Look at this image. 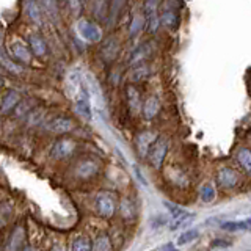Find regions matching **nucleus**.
<instances>
[{
	"mask_svg": "<svg viewBox=\"0 0 251 251\" xmlns=\"http://www.w3.org/2000/svg\"><path fill=\"white\" fill-rule=\"evenodd\" d=\"M180 8H182V2H180V0H165L163 2L160 11H159V16H160V22L167 28H170V30L179 28Z\"/></svg>",
	"mask_w": 251,
	"mask_h": 251,
	"instance_id": "nucleus-1",
	"label": "nucleus"
},
{
	"mask_svg": "<svg viewBox=\"0 0 251 251\" xmlns=\"http://www.w3.org/2000/svg\"><path fill=\"white\" fill-rule=\"evenodd\" d=\"M75 31L80 39L85 43H99L102 39V30L99 25H96L91 21L80 19L75 24Z\"/></svg>",
	"mask_w": 251,
	"mask_h": 251,
	"instance_id": "nucleus-2",
	"label": "nucleus"
},
{
	"mask_svg": "<svg viewBox=\"0 0 251 251\" xmlns=\"http://www.w3.org/2000/svg\"><path fill=\"white\" fill-rule=\"evenodd\" d=\"M168 140L165 137H157V140L152 143L151 149L148 152V160L151 163V167H154L155 170H160L165 157H167L168 152Z\"/></svg>",
	"mask_w": 251,
	"mask_h": 251,
	"instance_id": "nucleus-3",
	"label": "nucleus"
},
{
	"mask_svg": "<svg viewBox=\"0 0 251 251\" xmlns=\"http://www.w3.org/2000/svg\"><path fill=\"white\" fill-rule=\"evenodd\" d=\"M96 210L100 217L110 218L115 215L116 212V200L112 193L102 192L96 196Z\"/></svg>",
	"mask_w": 251,
	"mask_h": 251,
	"instance_id": "nucleus-4",
	"label": "nucleus"
},
{
	"mask_svg": "<svg viewBox=\"0 0 251 251\" xmlns=\"http://www.w3.org/2000/svg\"><path fill=\"white\" fill-rule=\"evenodd\" d=\"M239 180H240L239 175L229 167H225L217 173V184L222 188H226V190H231V188L237 187Z\"/></svg>",
	"mask_w": 251,
	"mask_h": 251,
	"instance_id": "nucleus-5",
	"label": "nucleus"
},
{
	"mask_svg": "<svg viewBox=\"0 0 251 251\" xmlns=\"http://www.w3.org/2000/svg\"><path fill=\"white\" fill-rule=\"evenodd\" d=\"M155 140H157L155 132H152V130L140 132L137 135V140H135V146H137L138 155L140 157H148L149 149H151V146H152V143Z\"/></svg>",
	"mask_w": 251,
	"mask_h": 251,
	"instance_id": "nucleus-6",
	"label": "nucleus"
},
{
	"mask_svg": "<svg viewBox=\"0 0 251 251\" xmlns=\"http://www.w3.org/2000/svg\"><path fill=\"white\" fill-rule=\"evenodd\" d=\"M75 151V143L73 140L69 138H63V140H58L57 143L52 146V151H50V155L53 159H68V157Z\"/></svg>",
	"mask_w": 251,
	"mask_h": 251,
	"instance_id": "nucleus-7",
	"label": "nucleus"
},
{
	"mask_svg": "<svg viewBox=\"0 0 251 251\" xmlns=\"http://www.w3.org/2000/svg\"><path fill=\"white\" fill-rule=\"evenodd\" d=\"M49 132L52 133H58V135H63V133H68L74 129V123L73 120H69V118L66 116H57V118H53V120L47 124V127H46Z\"/></svg>",
	"mask_w": 251,
	"mask_h": 251,
	"instance_id": "nucleus-8",
	"label": "nucleus"
},
{
	"mask_svg": "<svg viewBox=\"0 0 251 251\" xmlns=\"http://www.w3.org/2000/svg\"><path fill=\"white\" fill-rule=\"evenodd\" d=\"M24 11L35 25H43V10L38 0H24Z\"/></svg>",
	"mask_w": 251,
	"mask_h": 251,
	"instance_id": "nucleus-9",
	"label": "nucleus"
},
{
	"mask_svg": "<svg viewBox=\"0 0 251 251\" xmlns=\"http://www.w3.org/2000/svg\"><path fill=\"white\" fill-rule=\"evenodd\" d=\"M126 94H127V104L129 108L133 115H138L143 112V104H141V96H140V91L135 88L133 85H129L126 88Z\"/></svg>",
	"mask_w": 251,
	"mask_h": 251,
	"instance_id": "nucleus-10",
	"label": "nucleus"
},
{
	"mask_svg": "<svg viewBox=\"0 0 251 251\" xmlns=\"http://www.w3.org/2000/svg\"><path fill=\"white\" fill-rule=\"evenodd\" d=\"M0 65H2L5 69H8L10 73H14V74H22L24 73V68L18 63H14L13 60L8 58V55L3 49V33L2 30H0Z\"/></svg>",
	"mask_w": 251,
	"mask_h": 251,
	"instance_id": "nucleus-11",
	"label": "nucleus"
},
{
	"mask_svg": "<svg viewBox=\"0 0 251 251\" xmlns=\"http://www.w3.org/2000/svg\"><path fill=\"white\" fill-rule=\"evenodd\" d=\"M98 171H99V165L94 162V160H90V159L82 160L80 163L77 165V170H75L77 176L82 177V179L93 177Z\"/></svg>",
	"mask_w": 251,
	"mask_h": 251,
	"instance_id": "nucleus-12",
	"label": "nucleus"
},
{
	"mask_svg": "<svg viewBox=\"0 0 251 251\" xmlns=\"http://www.w3.org/2000/svg\"><path fill=\"white\" fill-rule=\"evenodd\" d=\"M160 110V100L157 96H149L145 102H143V116L146 120H154V118L159 115Z\"/></svg>",
	"mask_w": 251,
	"mask_h": 251,
	"instance_id": "nucleus-13",
	"label": "nucleus"
},
{
	"mask_svg": "<svg viewBox=\"0 0 251 251\" xmlns=\"http://www.w3.org/2000/svg\"><path fill=\"white\" fill-rule=\"evenodd\" d=\"M28 46L36 57H44V55L47 53V44L38 33H31L28 36Z\"/></svg>",
	"mask_w": 251,
	"mask_h": 251,
	"instance_id": "nucleus-14",
	"label": "nucleus"
},
{
	"mask_svg": "<svg viewBox=\"0 0 251 251\" xmlns=\"http://www.w3.org/2000/svg\"><path fill=\"white\" fill-rule=\"evenodd\" d=\"M39 5H41L43 13L47 14V18L53 22H58L60 19V11H58V5L57 0H38Z\"/></svg>",
	"mask_w": 251,
	"mask_h": 251,
	"instance_id": "nucleus-15",
	"label": "nucleus"
},
{
	"mask_svg": "<svg viewBox=\"0 0 251 251\" xmlns=\"http://www.w3.org/2000/svg\"><path fill=\"white\" fill-rule=\"evenodd\" d=\"M21 100V96L18 91H8L5 94V98L2 100V105H0V112L2 113H10L13 108H16L18 102Z\"/></svg>",
	"mask_w": 251,
	"mask_h": 251,
	"instance_id": "nucleus-16",
	"label": "nucleus"
},
{
	"mask_svg": "<svg viewBox=\"0 0 251 251\" xmlns=\"http://www.w3.org/2000/svg\"><path fill=\"white\" fill-rule=\"evenodd\" d=\"M24 239H25V234H24L22 227H18L10 237V242H8V248L6 251H22V245H24Z\"/></svg>",
	"mask_w": 251,
	"mask_h": 251,
	"instance_id": "nucleus-17",
	"label": "nucleus"
},
{
	"mask_svg": "<svg viewBox=\"0 0 251 251\" xmlns=\"http://www.w3.org/2000/svg\"><path fill=\"white\" fill-rule=\"evenodd\" d=\"M11 53H13V57L16 60H19L22 63H30L31 60V55H30V50L25 47V44H22V43H14L11 44Z\"/></svg>",
	"mask_w": 251,
	"mask_h": 251,
	"instance_id": "nucleus-18",
	"label": "nucleus"
},
{
	"mask_svg": "<svg viewBox=\"0 0 251 251\" xmlns=\"http://www.w3.org/2000/svg\"><path fill=\"white\" fill-rule=\"evenodd\" d=\"M237 162L242 167V170L251 176V151L248 148H240L237 151Z\"/></svg>",
	"mask_w": 251,
	"mask_h": 251,
	"instance_id": "nucleus-19",
	"label": "nucleus"
},
{
	"mask_svg": "<svg viewBox=\"0 0 251 251\" xmlns=\"http://www.w3.org/2000/svg\"><path fill=\"white\" fill-rule=\"evenodd\" d=\"M118 53V41L113 38L107 39L104 43V47H102V55H104L105 61H112Z\"/></svg>",
	"mask_w": 251,
	"mask_h": 251,
	"instance_id": "nucleus-20",
	"label": "nucleus"
},
{
	"mask_svg": "<svg viewBox=\"0 0 251 251\" xmlns=\"http://www.w3.org/2000/svg\"><path fill=\"white\" fill-rule=\"evenodd\" d=\"M222 227L225 231H229V232L251 231V220H245V222H227V223H223Z\"/></svg>",
	"mask_w": 251,
	"mask_h": 251,
	"instance_id": "nucleus-21",
	"label": "nucleus"
},
{
	"mask_svg": "<svg viewBox=\"0 0 251 251\" xmlns=\"http://www.w3.org/2000/svg\"><path fill=\"white\" fill-rule=\"evenodd\" d=\"M151 43H145L143 46H140L138 49L132 53V57H130V65H135V63H138V61H143L148 55H149V52H151Z\"/></svg>",
	"mask_w": 251,
	"mask_h": 251,
	"instance_id": "nucleus-22",
	"label": "nucleus"
},
{
	"mask_svg": "<svg viewBox=\"0 0 251 251\" xmlns=\"http://www.w3.org/2000/svg\"><path fill=\"white\" fill-rule=\"evenodd\" d=\"M91 242L85 235H78L74 239L73 245H71V251H91Z\"/></svg>",
	"mask_w": 251,
	"mask_h": 251,
	"instance_id": "nucleus-23",
	"label": "nucleus"
},
{
	"mask_svg": "<svg viewBox=\"0 0 251 251\" xmlns=\"http://www.w3.org/2000/svg\"><path fill=\"white\" fill-rule=\"evenodd\" d=\"M93 251H112V242H110L108 235L100 234L93 243Z\"/></svg>",
	"mask_w": 251,
	"mask_h": 251,
	"instance_id": "nucleus-24",
	"label": "nucleus"
},
{
	"mask_svg": "<svg viewBox=\"0 0 251 251\" xmlns=\"http://www.w3.org/2000/svg\"><path fill=\"white\" fill-rule=\"evenodd\" d=\"M145 19L141 18V14H135L132 18V22H130V25H129V35L130 36H137L140 31H141V28H143V25H145Z\"/></svg>",
	"mask_w": 251,
	"mask_h": 251,
	"instance_id": "nucleus-25",
	"label": "nucleus"
},
{
	"mask_svg": "<svg viewBox=\"0 0 251 251\" xmlns=\"http://www.w3.org/2000/svg\"><path fill=\"white\" fill-rule=\"evenodd\" d=\"M200 196H201V200H202L204 202H210L212 200L215 198V188L212 187L210 184L202 185V187H201V190H200Z\"/></svg>",
	"mask_w": 251,
	"mask_h": 251,
	"instance_id": "nucleus-26",
	"label": "nucleus"
},
{
	"mask_svg": "<svg viewBox=\"0 0 251 251\" xmlns=\"http://www.w3.org/2000/svg\"><path fill=\"white\" fill-rule=\"evenodd\" d=\"M149 75V68L146 65H140L137 66L135 69H133L132 73V80L135 82H140V80H145V78Z\"/></svg>",
	"mask_w": 251,
	"mask_h": 251,
	"instance_id": "nucleus-27",
	"label": "nucleus"
},
{
	"mask_svg": "<svg viewBox=\"0 0 251 251\" xmlns=\"http://www.w3.org/2000/svg\"><path fill=\"white\" fill-rule=\"evenodd\" d=\"M196 237H198V231H196V229H190V231L184 232L182 235H179L177 245H187V243H190V242L195 240Z\"/></svg>",
	"mask_w": 251,
	"mask_h": 251,
	"instance_id": "nucleus-28",
	"label": "nucleus"
},
{
	"mask_svg": "<svg viewBox=\"0 0 251 251\" xmlns=\"http://www.w3.org/2000/svg\"><path fill=\"white\" fill-rule=\"evenodd\" d=\"M163 204H165V207H168V209H170L173 218H180V217L188 215V212H185L182 207H179V206H175V204H171L170 201H165Z\"/></svg>",
	"mask_w": 251,
	"mask_h": 251,
	"instance_id": "nucleus-29",
	"label": "nucleus"
},
{
	"mask_svg": "<svg viewBox=\"0 0 251 251\" xmlns=\"http://www.w3.org/2000/svg\"><path fill=\"white\" fill-rule=\"evenodd\" d=\"M121 214H123L124 218H129V217H133V215H135V209H133L132 201L124 200V201L121 202Z\"/></svg>",
	"mask_w": 251,
	"mask_h": 251,
	"instance_id": "nucleus-30",
	"label": "nucleus"
},
{
	"mask_svg": "<svg viewBox=\"0 0 251 251\" xmlns=\"http://www.w3.org/2000/svg\"><path fill=\"white\" fill-rule=\"evenodd\" d=\"M231 245V242L229 240H222V239H218V240H214L212 242V247L214 248H222V247H229Z\"/></svg>",
	"mask_w": 251,
	"mask_h": 251,
	"instance_id": "nucleus-31",
	"label": "nucleus"
},
{
	"mask_svg": "<svg viewBox=\"0 0 251 251\" xmlns=\"http://www.w3.org/2000/svg\"><path fill=\"white\" fill-rule=\"evenodd\" d=\"M50 251H66V250H65V248H63L61 245H55V247H53V248H52Z\"/></svg>",
	"mask_w": 251,
	"mask_h": 251,
	"instance_id": "nucleus-32",
	"label": "nucleus"
},
{
	"mask_svg": "<svg viewBox=\"0 0 251 251\" xmlns=\"http://www.w3.org/2000/svg\"><path fill=\"white\" fill-rule=\"evenodd\" d=\"M162 251H176V250H175V247H173V245H167Z\"/></svg>",
	"mask_w": 251,
	"mask_h": 251,
	"instance_id": "nucleus-33",
	"label": "nucleus"
},
{
	"mask_svg": "<svg viewBox=\"0 0 251 251\" xmlns=\"http://www.w3.org/2000/svg\"><path fill=\"white\" fill-rule=\"evenodd\" d=\"M22 251H35V250H33V248H30V247H25Z\"/></svg>",
	"mask_w": 251,
	"mask_h": 251,
	"instance_id": "nucleus-34",
	"label": "nucleus"
},
{
	"mask_svg": "<svg viewBox=\"0 0 251 251\" xmlns=\"http://www.w3.org/2000/svg\"><path fill=\"white\" fill-rule=\"evenodd\" d=\"M3 85V78H0V86H2Z\"/></svg>",
	"mask_w": 251,
	"mask_h": 251,
	"instance_id": "nucleus-35",
	"label": "nucleus"
},
{
	"mask_svg": "<svg viewBox=\"0 0 251 251\" xmlns=\"http://www.w3.org/2000/svg\"><path fill=\"white\" fill-rule=\"evenodd\" d=\"M152 2H157V0H152Z\"/></svg>",
	"mask_w": 251,
	"mask_h": 251,
	"instance_id": "nucleus-36",
	"label": "nucleus"
},
{
	"mask_svg": "<svg viewBox=\"0 0 251 251\" xmlns=\"http://www.w3.org/2000/svg\"><path fill=\"white\" fill-rule=\"evenodd\" d=\"M0 71H2V69H0Z\"/></svg>",
	"mask_w": 251,
	"mask_h": 251,
	"instance_id": "nucleus-37",
	"label": "nucleus"
}]
</instances>
